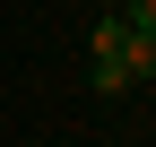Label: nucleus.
<instances>
[{"label": "nucleus", "instance_id": "nucleus-1", "mask_svg": "<svg viewBox=\"0 0 156 147\" xmlns=\"http://www.w3.org/2000/svg\"><path fill=\"white\" fill-rule=\"evenodd\" d=\"M87 52H95V87H104V95H122V87H139V78H130V17H122V9H104V17H95Z\"/></svg>", "mask_w": 156, "mask_h": 147}, {"label": "nucleus", "instance_id": "nucleus-2", "mask_svg": "<svg viewBox=\"0 0 156 147\" xmlns=\"http://www.w3.org/2000/svg\"><path fill=\"white\" fill-rule=\"evenodd\" d=\"M130 78H156V26H130Z\"/></svg>", "mask_w": 156, "mask_h": 147}, {"label": "nucleus", "instance_id": "nucleus-3", "mask_svg": "<svg viewBox=\"0 0 156 147\" xmlns=\"http://www.w3.org/2000/svg\"><path fill=\"white\" fill-rule=\"evenodd\" d=\"M104 9H130V0H104Z\"/></svg>", "mask_w": 156, "mask_h": 147}]
</instances>
